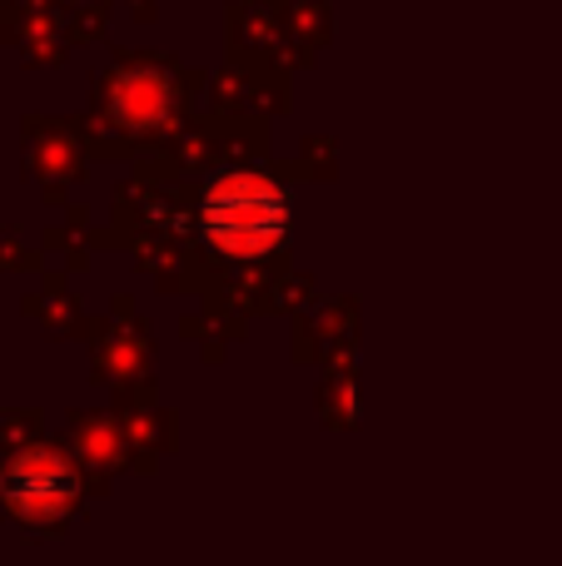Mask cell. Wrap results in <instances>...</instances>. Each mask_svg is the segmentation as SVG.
<instances>
[{
  "label": "cell",
  "instance_id": "obj_2",
  "mask_svg": "<svg viewBox=\"0 0 562 566\" xmlns=\"http://www.w3.org/2000/svg\"><path fill=\"white\" fill-rule=\"evenodd\" d=\"M75 472L60 452H45V448H25L6 462L0 472V502L15 512L25 527H50L70 512L75 502Z\"/></svg>",
  "mask_w": 562,
  "mask_h": 566
},
{
  "label": "cell",
  "instance_id": "obj_3",
  "mask_svg": "<svg viewBox=\"0 0 562 566\" xmlns=\"http://www.w3.org/2000/svg\"><path fill=\"white\" fill-rule=\"evenodd\" d=\"M110 105H115V119H125L129 129H155L169 115V105H175V90L155 70H129V75L115 80Z\"/></svg>",
  "mask_w": 562,
  "mask_h": 566
},
{
  "label": "cell",
  "instance_id": "obj_1",
  "mask_svg": "<svg viewBox=\"0 0 562 566\" xmlns=\"http://www.w3.org/2000/svg\"><path fill=\"white\" fill-rule=\"evenodd\" d=\"M289 189L264 175H225L199 205V229L229 259H264L289 239Z\"/></svg>",
  "mask_w": 562,
  "mask_h": 566
}]
</instances>
